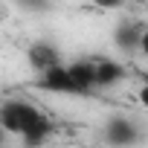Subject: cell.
<instances>
[{"instance_id":"6da1fadb","label":"cell","mask_w":148,"mask_h":148,"mask_svg":"<svg viewBox=\"0 0 148 148\" xmlns=\"http://www.w3.org/2000/svg\"><path fill=\"white\" fill-rule=\"evenodd\" d=\"M44 116H47V113H44L38 105L26 102V99H6L3 105H0V125H3L12 136H23V134H26L32 125H38Z\"/></svg>"},{"instance_id":"7a4b0ae2","label":"cell","mask_w":148,"mask_h":148,"mask_svg":"<svg viewBox=\"0 0 148 148\" xmlns=\"http://www.w3.org/2000/svg\"><path fill=\"white\" fill-rule=\"evenodd\" d=\"M105 142L110 148H131L139 142V125L128 116H110L105 122V131H102Z\"/></svg>"},{"instance_id":"3957f363","label":"cell","mask_w":148,"mask_h":148,"mask_svg":"<svg viewBox=\"0 0 148 148\" xmlns=\"http://www.w3.org/2000/svg\"><path fill=\"white\" fill-rule=\"evenodd\" d=\"M38 87H41V90H47V93H58V96H82V90L76 87V82H73L67 64H58V67H52V70L41 73Z\"/></svg>"},{"instance_id":"277c9868","label":"cell","mask_w":148,"mask_h":148,"mask_svg":"<svg viewBox=\"0 0 148 148\" xmlns=\"http://www.w3.org/2000/svg\"><path fill=\"white\" fill-rule=\"evenodd\" d=\"M26 61H29V67L38 73H47V70H52V67H58L61 64V52H58V47L52 44V41H35V44H29V49H26Z\"/></svg>"},{"instance_id":"5b68a950","label":"cell","mask_w":148,"mask_h":148,"mask_svg":"<svg viewBox=\"0 0 148 148\" xmlns=\"http://www.w3.org/2000/svg\"><path fill=\"white\" fill-rule=\"evenodd\" d=\"M142 29H145V23H136V21H131V18H122V21L116 23V29H113V47H116L119 52H125V55L139 52Z\"/></svg>"},{"instance_id":"8992f818","label":"cell","mask_w":148,"mask_h":148,"mask_svg":"<svg viewBox=\"0 0 148 148\" xmlns=\"http://www.w3.org/2000/svg\"><path fill=\"white\" fill-rule=\"evenodd\" d=\"M93 61H96V87H99V90L119 87V84L128 79L125 64H119V61H113V58H93Z\"/></svg>"},{"instance_id":"52a82bcc","label":"cell","mask_w":148,"mask_h":148,"mask_svg":"<svg viewBox=\"0 0 148 148\" xmlns=\"http://www.w3.org/2000/svg\"><path fill=\"white\" fill-rule=\"evenodd\" d=\"M67 70H70L73 82H76V87L82 90V96H87V93L99 90V87H96V61H93V58L70 61V64H67Z\"/></svg>"},{"instance_id":"ba28073f","label":"cell","mask_w":148,"mask_h":148,"mask_svg":"<svg viewBox=\"0 0 148 148\" xmlns=\"http://www.w3.org/2000/svg\"><path fill=\"white\" fill-rule=\"evenodd\" d=\"M52 134H55V125H52V119H49V116H44L38 125H32V128L21 136V142H23V148H41Z\"/></svg>"},{"instance_id":"9c48e42d","label":"cell","mask_w":148,"mask_h":148,"mask_svg":"<svg viewBox=\"0 0 148 148\" xmlns=\"http://www.w3.org/2000/svg\"><path fill=\"white\" fill-rule=\"evenodd\" d=\"M15 6L23 12H32V15H44L52 9V0H15Z\"/></svg>"},{"instance_id":"30bf717a","label":"cell","mask_w":148,"mask_h":148,"mask_svg":"<svg viewBox=\"0 0 148 148\" xmlns=\"http://www.w3.org/2000/svg\"><path fill=\"white\" fill-rule=\"evenodd\" d=\"M93 6H99V9H105V12H116V9L125 6V0H93Z\"/></svg>"},{"instance_id":"8fae6325","label":"cell","mask_w":148,"mask_h":148,"mask_svg":"<svg viewBox=\"0 0 148 148\" xmlns=\"http://www.w3.org/2000/svg\"><path fill=\"white\" fill-rule=\"evenodd\" d=\"M136 99H139V105H142V108H148V79H145V84L139 87V93H136Z\"/></svg>"},{"instance_id":"7c38bea8","label":"cell","mask_w":148,"mask_h":148,"mask_svg":"<svg viewBox=\"0 0 148 148\" xmlns=\"http://www.w3.org/2000/svg\"><path fill=\"white\" fill-rule=\"evenodd\" d=\"M139 52L148 58V23H145V29H142V41H139Z\"/></svg>"},{"instance_id":"4fadbf2b","label":"cell","mask_w":148,"mask_h":148,"mask_svg":"<svg viewBox=\"0 0 148 148\" xmlns=\"http://www.w3.org/2000/svg\"><path fill=\"white\" fill-rule=\"evenodd\" d=\"M9 136H12V134H9L3 125H0V148H6V145H9Z\"/></svg>"},{"instance_id":"5bb4252c","label":"cell","mask_w":148,"mask_h":148,"mask_svg":"<svg viewBox=\"0 0 148 148\" xmlns=\"http://www.w3.org/2000/svg\"><path fill=\"white\" fill-rule=\"evenodd\" d=\"M125 3H142V0H125Z\"/></svg>"}]
</instances>
